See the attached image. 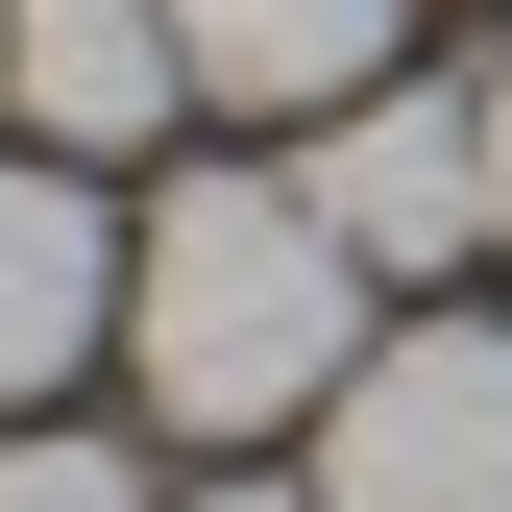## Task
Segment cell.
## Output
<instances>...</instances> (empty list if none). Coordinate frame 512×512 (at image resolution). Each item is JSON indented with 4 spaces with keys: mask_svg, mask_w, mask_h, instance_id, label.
Masks as SVG:
<instances>
[{
    "mask_svg": "<svg viewBox=\"0 0 512 512\" xmlns=\"http://www.w3.org/2000/svg\"><path fill=\"white\" fill-rule=\"evenodd\" d=\"M122 366L171 439H269L366 366V244L317 220V171H171V220L122 244Z\"/></svg>",
    "mask_w": 512,
    "mask_h": 512,
    "instance_id": "1",
    "label": "cell"
},
{
    "mask_svg": "<svg viewBox=\"0 0 512 512\" xmlns=\"http://www.w3.org/2000/svg\"><path fill=\"white\" fill-rule=\"evenodd\" d=\"M317 220H342L366 244V269H464V244H488V74L464 98H342V122H317Z\"/></svg>",
    "mask_w": 512,
    "mask_h": 512,
    "instance_id": "3",
    "label": "cell"
},
{
    "mask_svg": "<svg viewBox=\"0 0 512 512\" xmlns=\"http://www.w3.org/2000/svg\"><path fill=\"white\" fill-rule=\"evenodd\" d=\"M171 49H196V98H244V122L391 98V0H171Z\"/></svg>",
    "mask_w": 512,
    "mask_h": 512,
    "instance_id": "6",
    "label": "cell"
},
{
    "mask_svg": "<svg viewBox=\"0 0 512 512\" xmlns=\"http://www.w3.org/2000/svg\"><path fill=\"white\" fill-rule=\"evenodd\" d=\"M98 317H122V244H98V196H74V147H0V415H25Z\"/></svg>",
    "mask_w": 512,
    "mask_h": 512,
    "instance_id": "5",
    "label": "cell"
},
{
    "mask_svg": "<svg viewBox=\"0 0 512 512\" xmlns=\"http://www.w3.org/2000/svg\"><path fill=\"white\" fill-rule=\"evenodd\" d=\"M0 512H147V464H98V439H0Z\"/></svg>",
    "mask_w": 512,
    "mask_h": 512,
    "instance_id": "7",
    "label": "cell"
},
{
    "mask_svg": "<svg viewBox=\"0 0 512 512\" xmlns=\"http://www.w3.org/2000/svg\"><path fill=\"white\" fill-rule=\"evenodd\" d=\"M488 244H512V49H488Z\"/></svg>",
    "mask_w": 512,
    "mask_h": 512,
    "instance_id": "8",
    "label": "cell"
},
{
    "mask_svg": "<svg viewBox=\"0 0 512 512\" xmlns=\"http://www.w3.org/2000/svg\"><path fill=\"white\" fill-rule=\"evenodd\" d=\"M317 512H512V342L415 317L317 391Z\"/></svg>",
    "mask_w": 512,
    "mask_h": 512,
    "instance_id": "2",
    "label": "cell"
},
{
    "mask_svg": "<svg viewBox=\"0 0 512 512\" xmlns=\"http://www.w3.org/2000/svg\"><path fill=\"white\" fill-rule=\"evenodd\" d=\"M0 98H25V147H171V98H196V49H171V0H0Z\"/></svg>",
    "mask_w": 512,
    "mask_h": 512,
    "instance_id": "4",
    "label": "cell"
},
{
    "mask_svg": "<svg viewBox=\"0 0 512 512\" xmlns=\"http://www.w3.org/2000/svg\"><path fill=\"white\" fill-rule=\"evenodd\" d=\"M171 512H317V488H171Z\"/></svg>",
    "mask_w": 512,
    "mask_h": 512,
    "instance_id": "9",
    "label": "cell"
}]
</instances>
